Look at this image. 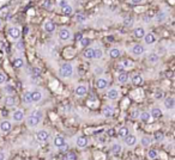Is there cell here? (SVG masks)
<instances>
[{"label": "cell", "mask_w": 175, "mask_h": 160, "mask_svg": "<svg viewBox=\"0 0 175 160\" xmlns=\"http://www.w3.org/2000/svg\"><path fill=\"white\" fill-rule=\"evenodd\" d=\"M124 24H125V25H127V26L132 25V18H130V17H128V18H126V19H125V22H124Z\"/></svg>", "instance_id": "52"}, {"label": "cell", "mask_w": 175, "mask_h": 160, "mask_svg": "<svg viewBox=\"0 0 175 160\" xmlns=\"http://www.w3.org/2000/svg\"><path fill=\"white\" fill-rule=\"evenodd\" d=\"M30 115H34V116H36V117H38L40 120H43V111L42 110H40V109H35V110H32V111H30Z\"/></svg>", "instance_id": "38"}, {"label": "cell", "mask_w": 175, "mask_h": 160, "mask_svg": "<svg viewBox=\"0 0 175 160\" xmlns=\"http://www.w3.org/2000/svg\"><path fill=\"white\" fill-rule=\"evenodd\" d=\"M128 80H130V76H128L127 71H124V72H119V74H118V78H116V81H118L119 84L124 85V84H126V82H127Z\"/></svg>", "instance_id": "19"}, {"label": "cell", "mask_w": 175, "mask_h": 160, "mask_svg": "<svg viewBox=\"0 0 175 160\" xmlns=\"http://www.w3.org/2000/svg\"><path fill=\"white\" fill-rule=\"evenodd\" d=\"M155 98H156V99H161V98H162V92H157V93H155Z\"/></svg>", "instance_id": "54"}, {"label": "cell", "mask_w": 175, "mask_h": 160, "mask_svg": "<svg viewBox=\"0 0 175 160\" xmlns=\"http://www.w3.org/2000/svg\"><path fill=\"white\" fill-rule=\"evenodd\" d=\"M167 16H168V13L167 12H164V11H161L157 16H156V19L158 20V22H164L166 19H167Z\"/></svg>", "instance_id": "39"}, {"label": "cell", "mask_w": 175, "mask_h": 160, "mask_svg": "<svg viewBox=\"0 0 175 160\" xmlns=\"http://www.w3.org/2000/svg\"><path fill=\"white\" fill-rule=\"evenodd\" d=\"M16 103H17V100H16L14 94H7L5 97V105L7 108H13L16 105Z\"/></svg>", "instance_id": "23"}, {"label": "cell", "mask_w": 175, "mask_h": 160, "mask_svg": "<svg viewBox=\"0 0 175 160\" xmlns=\"http://www.w3.org/2000/svg\"><path fill=\"white\" fill-rule=\"evenodd\" d=\"M160 61V55L157 53H150L148 55V62L151 64V65H155Z\"/></svg>", "instance_id": "28"}, {"label": "cell", "mask_w": 175, "mask_h": 160, "mask_svg": "<svg viewBox=\"0 0 175 160\" xmlns=\"http://www.w3.org/2000/svg\"><path fill=\"white\" fill-rule=\"evenodd\" d=\"M131 4H133V5H139V4H142L144 0H128Z\"/></svg>", "instance_id": "53"}, {"label": "cell", "mask_w": 175, "mask_h": 160, "mask_svg": "<svg viewBox=\"0 0 175 160\" xmlns=\"http://www.w3.org/2000/svg\"><path fill=\"white\" fill-rule=\"evenodd\" d=\"M114 112H115V110H114L113 105H104L103 109H102V115L104 117H107V118L113 117L114 116Z\"/></svg>", "instance_id": "16"}, {"label": "cell", "mask_w": 175, "mask_h": 160, "mask_svg": "<svg viewBox=\"0 0 175 160\" xmlns=\"http://www.w3.org/2000/svg\"><path fill=\"white\" fill-rule=\"evenodd\" d=\"M130 53L133 55V56H142L144 53H145V48L144 46L139 44V43H136L133 44L131 48H130Z\"/></svg>", "instance_id": "5"}, {"label": "cell", "mask_w": 175, "mask_h": 160, "mask_svg": "<svg viewBox=\"0 0 175 160\" xmlns=\"http://www.w3.org/2000/svg\"><path fill=\"white\" fill-rule=\"evenodd\" d=\"M124 144H125L126 147L133 148V147L137 145V138H136V135H133V134H127V135L124 138Z\"/></svg>", "instance_id": "7"}, {"label": "cell", "mask_w": 175, "mask_h": 160, "mask_svg": "<svg viewBox=\"0 0 175 160\" xmlns=\"http://www.w3.org/2000/svg\"><path fill=\"white\" fill-rule=\"evenodd\" d=\"M36 140L38 141V142H41V144H43V142H47L49 139H51V133L47 130V129H41V130H38L37 133H36Z\"/></svg>", "instance_id": "3"}, {"label": "cell", "mask_w": 175, "mask_h": 160, "mask_svg": "<svg viewBox=\"0 0 175 160\" xmlns=\"http://www.w3.org/2000/svg\"><path fill=\"white\" fill-rule=\"evenodd\" d=\"M108 84H109V80L107 79V78L100 77V78L97 79V81H96V87H97L98 90H104V88L108 87Z\"/></svg>", "instance_id": "18"}, {"label": "cell", "mask_w": 175, "mask_h": 160, "mask_svg": "<svg viewBox=\"0 0 175 160\" xmlns=\"http://www.w3.org/2000/svg\"><path fill=\"white\" fill-rule=\"evenodd\" d=\"M118 71H119V72H124V71H125V70H124V67H122L120 64L118 65Z\"/></svg>", "instance_id": "55"}, {"label": "cell", "mask_w": 175, "mask_h": 160, "mask_svg": "<svg viewBox=\"0 0 175 160\" xmlns=\"http://www.w3.org/2000/svg\"><path fill=\"white\" fill-rule=\"evenodd\" d=\"M69 2H67V0H58V2H57V5H58V7H64L65 5H67Z\"/></svg>", "instance_id": "49"}, {"label": "cell", "mask_w": 175, "mask_h": 160, "mask_svg": "<svg viewBox=\"0 0 175 160\" xmlns=\"http://www.w3.org/2000/svg\"><path fill=\"white\" fill-rule=\"evenodd\" d=\"M130 80H131V82H132L133 86H139L143 82V77L139 73H134V74H132L130 77Z\"/></svg>", "instance_id": "20"}, {"label": "cell", "mask_w": 175, "mask_h": 160, "mask_svg": "<svg viewBox=\"0 0 175 160\" xmlns=\"http://www.w3.org/2000/svg\"><path fill=\"white\" fill-rule=\"evenodd\" d=\"M121 54H122V50L118 47H114L109 50V58L110 59H118V58L121 56Z\"/></svg>", "instance_id": "24"}, {"label": "cell", "mask_w": 175, "mask_h": 160, "mask_svg": "<svg viewBox=\"0 0 175 160\" xmlns=\"http://www.w3.org/2000/svg\"><path fill=\"white\" fill-rule=\"evenodd\" d=\"M1 26H2V22L0 20V29H1Z\"/></svg>", "instance_id": "56"}, {"label": "cell", "mask_w": 175, "mask_h": 160, "mask_svg": "<svg viewBox=\"0 0 175 160\" xmlns=\"http://www.w3.org/2000/svg\"><path fill=\"white\" fill-rule=\"evenodd\" d=\"M7 32H8V36H10L13 41H17V40H19V37H20V29H19L18 26H10L8 30H7Z\"/></svg>", "instance_id": "10"}, {"label": "cell", "mask_w": 175, "mask_h": 160, "mask_svg": "<svg viewBox=\"0 0 175 160\" xmlns=\"http://www.w3.org/2000/svg\"><path fill=\"white\" fill-rule=\"evenodd\" d=\"M4 91H5L7 94H14V92H16L12 85H6V86L4 87Z\"/></svg>", "instance_id": "41"}, {"label": "cell", "mask_w": 175, "mask_h": 160, "mask_svg": "<svg viewBox=\"0 0 175 160\" xmlns=\"http://www.w3.org/2000/svg\"><path fill=\"white\" fill-rule=\"evenodd\" d=\"M73 71H75L73 65L70 64V62H65V64H63V65L60 66L59 74H60L61 78L67 79V78H71V77L73 76Z\"/></svg>", "instance_id": "1"}, {"label": "cell", "mask_w": 175, "mask_h": 160, "mask_svg": "<svg viewBox=\"0 0 175 160\" xmlns=\"http://www.w3.org/2000/svg\"><path fill=\"white\" fill-rule=\"evenodd\" d=\"M88 93V87L87 85H77L76 88H75V94L77 97H84Z\"/></svg>", "instance_id": "15"}, {"label": "cell", "mask_w": 175, "mask_h": 160, "mask_svg": "<svg viewBox=\"0 0 175 160\" xmlns=\"http://www.w3.org/2000/svg\"><path fill=\"white\" fill-rule=\"evenodd\" d=\"M65 159H67V160H76V159H77V156H76L73 152H69V153L65 156Z\"/></svg>", "instance_id": "44"}, {"label": "cell", "mask_w": 175, "mask_h": 160, "mask_svg": "<svg viewBox=\"0 0 175 160\" xmlns=\"http://www.w3.org/2000/svg\"><path fill=\"white\" fill-rule=\"evenodd\" d=\"M75 145H76L77 148H79V150H84L88 145H89L88 138L87 136H84V135H79V136H77V138H76V141H75Z\"/></svg>", "instance_id": "8"}, {"label": "cell", "mask_w": 175, "mask_h": 160, "mask_svg": "<svg viewBox=\"0 0 175 160\" xmlns=\"http://www.w3.org/2000/svg\"><path fill=\"white\" fill-rule=\"evenodd\" d=\"M79 44H81V47H83V48H87L88 46L90 44V38H89V37H84V38H82Z\"/></svg>", "instance_id": "42"}, {"label": "cell", "mask_w": 175, "mask_h": 160, "mask_svg": "<svg viewBox=\"0 0 175 160\" xmlns=\"http://www.w3.org/2000/svg\"><path fill=\"white\" fill-rule=\"evenodd\" d=\"M31 99H32V103H38L42 100L43 98V93L38 90H35V91H31Z\"/></svg>", "instance_id": "22"}, {"label": "cell", "mask_w": 175, "mask_h": 160, "mask_svg": "<svg viewBox=\"0 0 175 160\" xmlns=\"http://www.w3.org/2000/svg\"><path fill=\"white\" fill-rule=\"evenodd\" d=\"M43 7H46L47 10H51V8L53 7L52 1H49V0H45V1H43Z\"/></svg>", "instance_id": "47"}, {"label": "cell", "mask_w": 175, "mask_h": 160, "mask_svg": "<svg viewBox=\"0 0 175 160\" xmlns=\"http://www.w3.org/2000/svg\"><path fill=\"white\" fill-rule=\"evenodd\" d=\"M133 35H134V37H137V38H143L144 35H145V29H144L143 26H138V28H136V29L133 30Z\"/></svg>", "instance_id": "29"}, {"label": "cell", "mask_w": 175, "mask_h": 160, "mask_svg": "<svg viewBox=\"0 0 175 160\" xmlns=\"http://www.w3.org/2000/svg\"><path fill=\"white\" fill-rule=\"evenodd\" d=\"M83 56L87 60H94V48L87 47V49L83 52Z\"/></svg>", "instance_id": "30"}, {"label": "cell", "mask_w": 175, "mask_h": 160, "mask_svg": "<svg viewBox=\"0 0 175 160\" xmlns=\"http://www.w3.org/2000/svg\"><path fill=\"white\" fill-rule=\"evenodd\" d=\"M6 158H7V152L0 151V160H5Z\"/></svg>", "instance_id": "51"}, {"label": "cell", "mask_w": 175, "mask_h": 160, "mask_svg": "<svg viewBox=\"0 0 175 160\" xmlns=\"http://www.w3.org/2000/svg\"><path fill=\"white\" fill-rule=\"evenodd\" d=\"M13 66H14L16 68H22V67L24 66V60H23V58H16V59L13 60Z\"/></svg>", "instance_id": "36"}, {"label": "cell", "mask_w": 175, "mask_h": 160, "mask_svg": "<svg viewBox=\"0 0 175 160\" xmlns=\"http://www.w3.org/2000/svg\"><path fill=\"white\" fill-rule=\"evenodd\" d=\"M23 102L25 104H32V99H31V93L30 92H25L23 94Z\"/></svg>", "instance_id": "37"}, {"label": "cell", "mask_w": 175, "mask_h": 160, "mask_svg": "<svg viewBox=\"0 0 175 160\" xmlns=\"http://www.w3.org/2000/svg\"><path fill=\"white\" fill-rule=\"evenodd\" d=\"M76 20H77L78 23H85V22H87V17H85L84 14L81 13V14H77V16H76Z\"/></svg>", "instance_id": "43"}, {"label": "cell", "mask_w": 175, "mask_h": 160, "mask_svg": "<svg viewBox=\"0 0 175 160\" xmlns=\"http://www.w3.org/2000/svg\"><path fill=\"white\" fill-rule=\"evenodd\" d=\"M127 134H130V129H128V127H126V126H121V127L119 128V130H118V135H119V138L124 139Z\"/></svg>", "instance_id": "33"}, {"label": "cell", "mask_w": 175, "mask_h": 160, "mask_svg": "<svg viewBox=\"0 0 175 160\" xmlns=\"http://www.w3.org/2000/svg\"><path fill=\"white\" fill-rule=\"evenodd\" d=\"M139 144H140V145H142V147H144V148L150 147V146H151V144H152V138H151V136H149V135H143V136L140 138Z\"/></svg>", "instance_id": "21"}, {"label": "cell", "mask_w": 175, "mask_h": 160, "mask_svg": "<svg viewBox=\"0 0 175 160\" xmlns=\"http://www.w3.org/2000/svg\"><path fill=\"white\" fill-rule=\"evenodd\" d=\"M146 157H148V159H150V160L157 159V158H158V152H157L156 150H149Z\"/></svg>", "instance_id": "35"}, {"label": "cell", "mask_w": 175, "mask_h": 160, "mask_svg": "<svg viewBox=\"0 0 175 160\" xmlns=\"http://www.w3.org/2000/svg\"><path fill=\"white\" fill-rule=\"evenodd\" d=\"M72 38V32L70 29L67 28H61L59 31V40H61L63 42H67Z\"/></svg>", "instance_id": "6"}, {"label": "cell", "mask_w": 175, "mask_h": 160, "mask_svg": "<svg viewBox=\"0 0 175 160\" xmlns=\"http://www.w3.org/2000/svg\"><path fill=\"white\" fill-rule=\"evenodd\" d=\"M11 129H12V123H11L10 121L2 120V121L0 122V132H1V133L6 134V133L11 132Z\"/></svg>", "instance_id": "13"}, {"label": "cell", "mask_w": 175, "mask_h": 160, "mask_svg": "<svg viewBox=\"0 0 175 160\" xmlns=\"http://www.w3.org/2000/svg\"><path fill=\"white\" fill-rule=\"evenodd\" d=\"M61 10V13L64 14V16H71V14H73V6L72 5H70V4H67V5H65L64 7H61L60 8Z\"/></svg>", "instance_id": "27"}, {"label": "cell", "mask_w": 175, "mask_h": 160, "mask_svg": "<svg viewBox=\"0 0 175 160\" xmlns=\"http://www.w3.org/2000/svg\"><path fill=\"white\" fill-rule=\"evenodd\" d=\"M103 56V50L100 47L94 48V60H100Z\"/></svg>", "instance_id": "34"}, {"label": "cell", "mask_w": 175, "mask_h": 160, "mask_svg": "<svg viewBox=\"0 0 175 160\" xmlns=\"http://www.w3.org/2000/svg\"><path fill=\"white\" fill-rule=\"evenodd\" d=\"M143 38H144V43H145L146 46L155 44V43H156V41H157L156 35H155V34H152V32H148V34H145Z\"/></svg>", "instance_id": "12"}, {"label": "cell", "mask_w": 175, "mask_h": 160, "mask_svg": "<svg viewBox=\"0 0 175 160\" xmlns=\"http://www.w3.org/2000/svg\"><path fill=\"white\" fill-rule=\"evenodd\" d=\"M24 118H25V114H24L23 110L17 109V110H14V111L12 112V121H13V122L19 123V122L24 121Z\"/></svg>", "instance_id": "11"}, {"label": "cell", "mask_w": 175, "mask_h": 160, "mask_svg": "<svg viewBox=\"0 0 175 160\" xmlns=\"http://www.w3.org/2000/svg\"><path fill=\"white\" fill-rule=\"evenodd\" d=\"M163 105L167 110H173L175 108V100L173 97H168L164 102H163Z\"/></svg>", "instance_id": "25"}, {"label": "cell", "mask_w": 175, "mask_h": 160, "mask_svg": "<svg viewBox=\"0 0 175 160\" xmlns=\"http://www.w3.org/2000/svg\"><path fill=\"white\" fill-rule=\"evenodd\" d=\"M163 139H164L163 133H161V132H156V133H155V135H154V140H155V141L160 142V141H162Z\"/></svg>", "instance_id": "40"}, {"label": "cell", "mask_w": 175, "mask_h": 160, "mask_svg": "<svg viewBox=\"0 0 175 160\" xmlns=\"http://www.w3.org/2000/svg\"><path fill=\"white\" fill-rule=\"evenodd\" d=\"M120 65L124 67V70H125V71L132 70V68L134 67V62H133V61H131V60H122V61L120 62Z\"/></svg>", "instance_id": "31"}, {"label": "cell", "mask_w": 175, "mask_h": 160, "mask_svg": "<svg viewBox=\"0 0 175 160\" xmlns=\"http://www.w3.org/2000/svg\"><path fill=\"white\" fill-rule=\"evenodd\" d=\"M143 123H149L151 121V115L149 111H143L139 114V117H138Z\"/></svg>", "instance_id": "26"}, {"label": "cell", "mask_w": 175, "mask_h": 160, "mask_svg": "<svg viewBox=\"0 0 175 160\" xmlns=\"http://www.w3.org/2000/svg\"><path fill=\"white\" fill-rule=\"evenodd\" d=\"M24 120H25V123H26V126H28L29 128H36V127L42 122V120H40L38 117H36V116H34V115H30V114H29V116L25 117Z\"/></svg>", "instance_id": "4"}, {"label": "cell", "mask_w": 175, "mask_h": 160, "mask_svg": "<svg viewBox=\"0 0 175 160\" xmlns=\"http://www.w3.org/2000/svg\"><path fill=\"white\" fill-rule=\"evenodd\" d=\"M121 93H120V90L116 88V87H112L110 90H108L107 92V98L109 100H118L120 98Z\"/></svg>", "instance_id": "9"}, {"label": "cell", "mask_w": 175, "mask_h": 160, "mask_svg": "<svg viewBox=\"0 0 175 160\" xmlns=\"http://www.w3.org/2000/svg\"><path fill=\"white\" fill-rule=\"evenodd\" d=\"M55 29H57V26H55L54 22H52V20H46V22L43 23V30H45L46 32L53 34V32L55 31Z\"/></svg>", "instance_id": "17"}, {"label": "cell", "mask_w": 175, "mask_h": 160, "mask_svg": "<svg viewBox=\"0 0 175 160\" xmlns=\"http://www.w3.org/2000/svg\"><path fill=\"white\" fill-rule=\"evenodd\" d=\"M149 112L151 115V118H160L162 116V110L160 108H152Z\"/></svg>", "instance_id": "32"}, {"label": "cell", "mask_w": 175, "mask_h": 160, "mask_svg": "<svg viewBox=\"0 0 175 160\" xmlns=\"http://www.w3.org/2000/svg\"><path fill=\"white\" fill-rule=\"evenodd\" d=\"M139 114H140V111H139V110L133 109V110H132V112H131V117H132V118H138V117H139Z\"/></svg>", "instance_id": "46"}, {"label": "cell", "mask_w": 175, "mask_h": 160, "mask_svg": "<svg viewBox=\"0 0 175 160\" xmlns=\"http://www.w3.org/2000/svg\"><path fill=\"white\" fill-rule=\"evenodd\" d=\"M6 79H7V78H6V76H5L4 73H1V72H0V85L5 84V82H6Z\"/></svg>", "instance_id": "50"}, {"label": "cell", "mask_w": 175, "mask_h": 160, "mask_svg": "<svg viewBox=\"0 0 175 160\" xmlns=\"http://www.w3.org/2000/svg\"><path fill=\"white\" fill-rule=\"evenodd\" d=\"M110 152H112L113 156H119L122 152V145L120 142H118V141L113 142L112 146H110Z\"/></svg>", "instance_id": "14"}, {"label": "cell", "mask_w": 175, "mask_h": 160, "mask_svg": "<svg viewBox=\"0 0 175 160\" xmlns=\"http://www.w3.org/2000/svg\"><path fill=\"white\" fill-rule=\"evenodd\" d=\"M53 145L59 151H66L67 147H69V144H67V141L65 140V138L63 135H57L54 138V140H53Z\"/></svg>", "instance_id": "2"}, {"label": "cell", "mask_w": 175, "mask_h": 160, "mask_svg": "<svg viewBox=\"0 0 175 160\" xmlns=\"http://www.w3.org/2000/svg\"><path fill=\"white\" fill-rule=\"evenodd\" d=\"M16 48H17V50H19V52H23V50H24V44H23V42H22V41H18V40H17V44H16Z\"/></svg>", "instance_id": "45"}, {"label": "cell", "mask_w": 175, "mask_h": 160, "mask_svg": "<svg viewBox=\"0 0 175 160\" xmlns=\"http://www.w3.org/2000/svg\"><path fill=\"white\" fill-rule=\"evenodd\" d=\"M31 74H34V76H41V70L38 67H34V68H31Z\"/></svg>", "instance_id": "48"}]
</instances>
